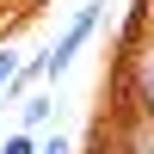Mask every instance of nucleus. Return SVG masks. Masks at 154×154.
Listing matches in <instances>:
<instances>
[{
	"label": "nucleus",
	"instance_id": "1",
	"mask_svg": "<svg viewBox=\"0 0 154 154\" xmlns=\"http://www.w3.org/2000/svg\"><path fill=\"white\" fill-rule=\"evenodd\" d=\"M99 19H105V0H93V6H80V12H74V19H68V25L56 31V43L43 49V80H49V86H56L62 74L74 68V56L86 49V37L99 31Z\"/></svg>",
	"mask_w": 154,
	"mask_h": 154
},
{
	"label": "nucleus",
	"instance_id": "2",
	"mask_svg": "<svg viewBox=\"0 0 154 154\" xmlns=\"http://www.w3.org/2000/svg\"><path fill=\"white\" fill-rule=\"evenodd\" d=\"M123 111L154 117V25H142V37L123 56Z\"/></svg>",
	"mask_w": 154,
	"mask_h": 154
},
{
	"label": "nucleus",
	"instance_id": "3",
	"mask_svg": "<svg viewBox=\"0 0 154 154\" xmlns=\"http://www.w3.org/2000/svg\"><path fill=\"white\" fill-rule=\"evenodd\" d=\"M111 148H117V154H154V117L123 111V117H117V136H111Z\"/></svg>",
	"mask_w": 154,
	"mask_h": 154
},
{
	"label": "nucleus",
	"instance_id": "4",
	"mask_svg": "<svg viewBox=\"0 0 154 154\" xmlns=\"http://www.w3.org/2000/svg\"><path fill=\"white\" fill-rule=\"evenodd\" d=\"M49 117H56V99H49V93H37V99H25V130H31V136L43 130Z\"/></svg>",
	"mask_w": 154,
	"mask_h": 154
},
{
	"label": "nucleus",
	"instance_id": "5",
	"mask_svg": "<svg viewBox=\"0 0 154 154\" xmlns=\"http://www.w3.org/2000/svg\"><path fill=\"white\" fill-rule=\"evenodd\" d=\"M37 148H43V136H31V130H12L0 142V154H37Z\"/></svg>",
	"mask_w": 154,
	"mask_h": 154
},
{
	"label": "nucleus",
	"instance_id": "6",
	"mask_svg": "<svg viewBox=\"0 0 154 154\" xmlns=\"http://www.w3.org/2000/svg\"><path fill=\"white\" fill-rule=\"evenodd\" d=\"M19 68H25V62H19V56H12V49H6V43H0V105H6V86H12V80H19Z\"/></svg>",
	"mask_w": 154,
	"mask_h": 154
},
{
	"label": "nucleus",
	"instance_id": "7",
	"mask_svg": "<svg viewBox=\"0 0 154 154\" xmlns=\"http://www.w3.org/2000/svg\"><path fill=\"white\" fill-rule=\"evenodd\" d=\"M37 154H74V148L62 142V136H43V148H37Z\"/></svg>",
	"mask_w": 154,
	"mask_h": 154
},
{
	"label": "nucleus",
	"instance_id": "8",
	"mask_svg": "<svg viewBox=\"0 0 154 154\" xmlns=\"http://www.w3.org/2000/svg\"><path fill=\"white\" fill-rule=\"evenodd\" d=\"M99 154H117V148H105V142H99Z\"/></svg>",
	"mask_w": 154,
	"mask_h": 154
}]
</instances>
